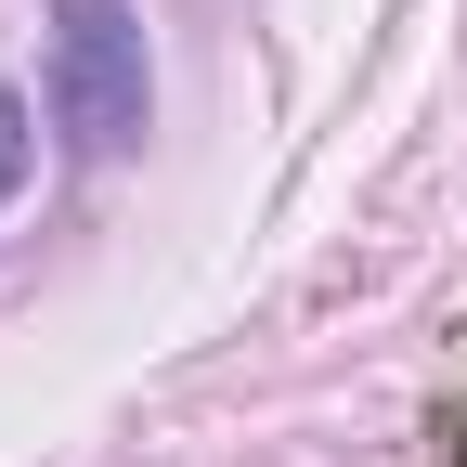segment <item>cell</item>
I'll return each instance as SVG.
<instances>
[{"instance_id": "obj_1", "label": "cell", "mask_w": 467, "mask_h": 467, "mask_svg": "<svg viewBox=\"0 0 467 467\" xmlns=\"http://www.w3.org/2000/svg\"><path fill=\"white\" fill-rule=\"evenodd\" d=\"M52 130L91 169L156 130V66H143V0H52Z\"/></svg>"}, {"instance_id": "obj_2", "label": "cell", "mask_w": 467, "mask_h": 467, "mask_svg": "<svg viewBox=\"0 0 467 467\" xmlns=\"http://www.w3.org/2000/svg\"><path fill=\"white\" fill-rule=\"evenodd\" d=\"M26 169H39V117H26V91L0 78V208L26 195Z\"/></svg>"}]
</instances>
